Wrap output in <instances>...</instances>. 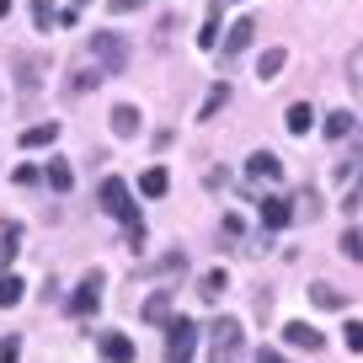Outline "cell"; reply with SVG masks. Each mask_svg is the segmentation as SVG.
<instances>
[{"label": "cell", "mask_w": 363, "mask_h": 363, "mask_svg": "<svg viewBox=\"0 0 363 363\" xmlns=\"http://www.w3.org/2000/svg\"><path fill=\"white\" fill-rule=\"evenodd\" d=\"M69 6H91V0H69Z\"/></svg>", "instance_id": "cell-37"}, {"label": "cell", "mask_w": 363, "mask_h": 363, "mask_svg": "<svg viewBox=\"0 0 363 363\" xmlns=\"http://www.w3.org/2000/svg\"><path fill=\"white\" fill-rule=\"evenodd\" d=\"M69 182H75V177H69V166H65V160H54V166H48V187H54V193H69Z\"/></svg>", "instance_id": "cell-24"}, {"label": "cell", "mask_w": 363, "mask_h": 363, "mask_svg": "<svg viewBox=\"0 0 363 363\" xmlns=\"http://www.w3.org/2000/svg\"><path fill=\"white\" fill-rule=\"evenodd\" d=\"M198 43H203V48L219 43V6H208V22H203V33H198Z\"/></svg>", "instance_id": "cell-25"}, {"label": "cell", "mask_w": 363, "mask_h": 363, "mask_svg": "<svg viewBox=\"0 0 363 363\" xmlns=\"http://www.w3.org/2000/svg\"><path fill=\"white\" fill-rule=\"evenodd\" d=\"M284 123H289V134H310V128H315V107L310 102H294L284 113Z\"/></svg>", "instance_id": "cell-13"}, {"label": "cell", "mask_w": 363, "mask_h": 363, "mask_svg": "<svg viewBox=\"0 0 363 363\" xmlns=\"http://www.w3.org/2000/svg\"><path fill=\"white\" fill-rule=\"evenodd\" d=\"M310 299H315L320 310H342V305H347V294H342V289H331V284H315V289H310Z\"/></svg>", "instance_id": "cell-19"}, {"label": "cell", "mask_w": 363, "mask_h": 363, "mask_svg": "<svg viewBox=\"0 0 363 363\" xmlns=\"http://www.w3.org/2000/svg\"><path fill=\"white\" fill-rule=\"evenodd\" d=\"M33 16H38V27L48 33V27H54V0H38V11H33Z\"/></svg>", "instance_id": "cell-32"}, {"label": "cell", "mask_w": 363, "mask_h": 363, "mask_svg": "<svg viewBox=\"0 0 363 363\" xmlns=\"http://www.w3.org/2000/svg\"><path fill=\"white\" fill-rule=\"evenodd\" d=\"M145 0H107V11H139Z\"/></svg>", "instance_id": "cell-34"}, {"label": "cell", "mask_w": 363, "mask_h": 363, "mask_svg": "<svg viewBox=\"0 0 363 363\" xmlns=\"http://www.w3.org/2000/svg\"><path fill=\"white\" fill-rule=\"evenodd\" d=\"M102 358L107 363H134V337H123V331H102Z\"/></svg>", "instance_id": "cell-11"}, {"label": "cell", "mask_w": 363, "mask_h": 363, "mask_svg": "<svg viewBox=\"0 0 363 363\" xmlns=\"http://www.w3.org/2000/svg\"><path fill=\"white\" fill-rule=\"evenodd\" d=\"M342 257H347V262H363V235H358V230H347V235H342Z\"/></svg>", "instance_id": "cell-27"}, {"label": "cell", "mask_w": 363, "mask_h": 363, "mask_svg": "<svg viewBox=\"0 0 363 363\" xmlns=\"http://www.w3.org/2000/svg\"><path fill=\"white\" fill-rule=\"evenodd\" d=\"M113 134L118 139H134L139 134V107H113Z\"/></svg>", "instance_id": "cell-17"}, {"label": "cell", "mask_w": 363, "mask_h": 363, "mask_svg": "<svg viewBox=\"0 0 363 363\" xmlns=\"http://www.w3.org/2000/svg\"><path fill=\"white\" fill-rule=\"evenodd\" d=\"M0 16H11V0H0Z\"/></svg>", "instance_id": "cell-36"}, {"label": "cell", "mask_w": 363, "mask_h": 363, "mask_svg": "<svg viewBox=\"0 0 363 363\" xmlns=\"http://www.w3.org/2000/svg\"><path fill=\"white\" fill-rule=\"evenodd\" d=\"M284 337H289V347H305V352H320V342H326L315 326H310V320H289Z\"/></svg>", "instance_id": "cell-10"}, {"label": "cell", "mask_w": 363, "mask_h": 363, "mask_svg": "<svg viewBox=\"0 0 363 363\" xmlns=\"http://www.w3.org/2000/svg\"><path fill=\"white\" fill-rule=\"evenodd\" d=\"M342 342H347L352 358H363V320H347V326H342Z\"/></svg>", "instance_id": "cell-23"}, {"label": "cell", "mask_w": 363, "mask_h": 363, "mask_svg": "<svg viewBox=\"0 0 363 363\" xmlns=\"http://www.w3.org/2000/svg\"><path fill=\"white\" fill-rule=\"evenodd\" d=\"M16 358H22V337H6L0 342V363H16Z\"/></svg>", "instance_id": "cell-31"}, {"label": "cell", "mask_w": 363, "mask_h": 363, "mask_svg": "<svg viewBox=\"0 0 363 363\" xmlns=\"http://www.w3.org/2000/svg\"><path fill=\"white\" fill-rule=\"evenodd\" d=\"M257 363H284V358H278V352H267V347H262V352H257Z\"/></svg>", "instance_id": "cell-35"}, {"label": "cell", "mask_w": 363, "mask_h": 363, "mask_svg": "<svg viewBox=\"0 0 363 363\" xmlns=\"http://www.w3.org/2000/svg\"><path fill=\"white\" fill-rule=\"evenodd\" d=\"M294 203H299V208H294V219H315V214H320V198H315V193H299Z\"/></svg>", "instance_id": "cell-28"}, {"label": "cell", "mask_w": 363, "mask_h": 363, "mask_svg": "<svg viewBox=\"0 0 363 363\" xmlns=\"http://www.w3.org/2000/svg\"><path fill=\"white\" fill-rule=\"evenodd\" d=\"M59 139V123H33V128H22V150H43V145H54Z\"/></svg>", "instance_id": "cell-14"}, {"label": "cell", "mask_w": 363, "mask_h": 363, "mask_svg": "<svg viewBox=\"0 0 363 363\" xmlns=\"http://www.w3.org/2000/svg\"><path fill=\"white\" fill-rule=\"evenodd\" d=\"M219 235H230V240H240V219H235V214H225V225H219Z\"/></svg>", "instance_id": "cell-33"}, {"label": "cell", "mask_w": 363, "mask_h": 363, "mask_svg": "<svg viewBox=\"0 0 363 363\" xmlns=\"http://www.w3.org/2000/svg\"><path fill=\"white\" fill-rule=\"evenodd\" d=\"M326 134H331V139H347V134H352V113H331V118H326Z\"/></svg>", "instance_id": "cell-26"}, {"label": "cell", "mask_w": 363, "mask_h": 363, "mask_svg": "<svg viewBox=\"0 0 363 363\" xmlns=\"http://www.w3.org/2000/svg\"><path fill=\"white\" fill-rule=\"evenodd\" d=\"M171 305H177V299H171V289H155V294L139 305V320H150V326H166V320H171Z\"/></svg>", "instance_id": "cell-9"}, {"label": "cell", "mask_w": 363, "mask_h": 363, "mask_svg": "<svg viewBox=\"0 0 363 363\" xmlns=\"http://www.w3.org/2000/svg\"><path fill=\"white\" fill-rule=\"evenodd\" d=\"M230 289V272H203V284H198V294L203 299H219Z\"/></svg>", "instance_id": "cell-22"}, {"label": "cell", "mask_w": 363, "mask_h": 363, "mask_svg": "<svg viewBox=\"0 0 363 363\" xmlns=\"http://www.w3.org/2000/svg\"><path fill=\"white\" fill-rule=\"evenodd\" d=\"M342 208H347V214H352V208H363V177L347 182V198H342Z\"/></svg>", "instance_id": "cell-30"}, {"label": "cell", "mask_w": 363, "mask_h": 363, "mask_svg": "<svg viewBox=\"0 0 363 363\" xmlns=\"http://www.w3.org/2000/svg\"><path fill=\"white\" fill-rule=\"evenodd\" d=\"M102 208L128 225V246H145V219H139V208H134V198H128V182L123 177H107L102 182Z\"/></svg>", "instance_id": "cell-1"}, {"label": "cell", "mask_w": 363, "mask_h": 363, "mask_svg": "<svg viewBox=\"0 0 363 363\" xmlns=\"http://www.w3.org/2000/svg\"><path fill=\"white\" fill-rule=\"evenodd\" d=\"M246 177H251V182H267V187H278V182H284V160L272 155V150H257V155L246 160Z\"/></svg>", "instance_id": "cell-6"}, {"label": "cell", "mask_w": 363, "mask_h": 363, "mask_svg": "<svg viewBox=\"0 0 363 363\" xmlns=\"http://www.w3.org/2000/svg\"><path fill=\"white\" fill-rule=\"evenodd\" d=\"M22 278H16V272H6V278H0V305H6V310H11V305H22Z\"/></svg>", "instance_id": "cell-21"}, {"label": "cell", "mask_w": 363, "mask_h": 363, "mask_svg": "<svg viewBox=\"0 0 363 363\" xmlns=\"http://www.w3.org/2000/svg\"><path fill=\"white\" fill-rule=\"evenodd\" d=\"M86 54L96 59V69H102L107 80H113V75H123V69H128V38L123 33H96L86 43Z\"/></svg>", "instance_id": "cell-2"}, {"label": "cell", "mask_w": 363, "mask_h": 363, "mask_svg": "<svg viewBox=\"0 0 363 363\" xmlns=\"http://www.w3.org/2000/svg\"><path fill=\"white\" fill-rule=\"evenodd\" d=\"M166 187H171L166 166H150L145 177H139V193H145V198H166Z\"/></svg>", "instance_id": "cell-15"}, {"label": "cell", "mask_w": 363, "mask_h": 363, "mask_svg": "<svg viewBox=\"0 0 363 363\" xmlns=\"http://www.w3.org/2000/svg\"><path fill=\"white\" fill-rule=\"evenodd\" d=\"M96 305H102V272H86L80 289L69 294V315H91Z\"/></svg>", "instance_id": "cell-5"}, {"label": "cell", "mask_w": 363, "mask_h": 363, "mask_svg": "<svg viewBox=\"0 0 363 363\" xmlns=\"http://www.w3.org/2000/svg\"><path fill=\"white\" fill-rule=\"evenodd\" d=\"M96 80H107V75L96 69V59H91V54H80L75 69H69V91H86V86H96Z\"/></svg>", "instance_id": "cell-12"}, {"label": "cell", "mask_w": 363, "mask_h": 363, "mask_svg": "<svg viewBox=\"0 0 363 363\" xmlns=\"http://www.w3.org/2000/svg\"><path fill=\"white\" fill-rule=\"evenodd\" d=\"M16 69H22V86H27V91H33L38 80H43V75H38V59H27V54L16 59Z\"/></svg>", "instance_id": "cell-29"}, {"label": "cell", "mask_w": 363, "mask_h": 363, "mask_svg": "<svg viewBox=\"0 0 363 363\" xmlns=\"http://www.w3.org/2000/svg\"><path fill=\"white\" fill-rule=\"evenodd\" d=\"M193 352H198V326L187 315H171L166 320V358L171 363H187Z\"/></svg>", "instance_id": "cell-4"}, {"label": "cell", "mask_w": 363, "mask_h": 363, "mask_svg": "<svg viewBox=\"0 0 363 363\" xmlns=\"http://www.w3.org/2000/svg\"><path fill=\"white\" fill-rule=\"evenodd\" d=\"M347 86H352V96L363 102V43L347 54Z\"/></svg>", "instance_id": "cell-20"}, {"label": "cell", "mask_w": 363, "mask_h": 363, "mask_svg": "<svg viewBox=\"0 0 363 363\" xmlns=\"http://www.w3.org/2000/svg\"><path fill=\"white\" fill-rule=\"evenodd\" d=\"M208 337H214V363H240L246 358V331H240V320L219 315L214 326H208Z\"/></svg>", "instance_id": "cell-3"}, {"label": "cell", "mask_w": 363, "mask_h": 363, "mask_svg": "<svg viewBox=\"0 0 363 363\" xmlns=\"http://www.w3.org/2000/svg\"><path fill=\"white\" fill-rule=\"evenodd\" d=\"M284 48H267V54H262L257 59V80H262V86H267V80H278V69H284Z\"/></svg>", "instance_id": "cell-18"}, {"label": "cell", "mask_w": 363, "mask_h": 363, "mask_svg": "<svg viewBox=\"0 0 363 363\" xmlns=\"http://www.w3.org/2000/svg\"><path fill=\"white\" fill-rule=\"evenodd\" d=\"M219 107H230V80H219V86H214V91H208V96H203V107H198V118H203V123H208V118H219Z\"/></svg>", "instance_id": "cell-16"}, {"label": "cell", "mask_w": 363, "mask_h": 363, "mask_svg": "<svg viewBox=\"0 0 363 363\" xmlns=\"http://www.w3.org/2000/svg\"><path fill=\"white\" fill-rule=\"evenodd\" d=\"M251 38H257V16H240V22H230V33H225V59L246 54Z\"/></svg>", "instance_id": "cell-8"}, {"label": "cell", "mask_w": 363, "mask_h": 363, "mask_svg": "<svg viewBox=\"0 0 363 363\" xmlns=\"http://www.w3.org/2000/svg\"><path fill=\"white\" fill-rule=\"evenodd\" d=\"M257 208H262V230H284L289 219H294V203H289V198H278V193H267Z\"/></svg>", "instance_id": "cell-7"}]
</instances>
